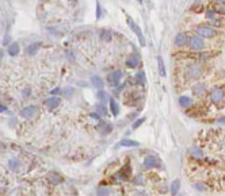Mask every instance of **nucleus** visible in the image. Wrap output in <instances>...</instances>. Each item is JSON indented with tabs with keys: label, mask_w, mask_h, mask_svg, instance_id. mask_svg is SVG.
I'll list each match as a JSON object with an SVG mask.
<instances>
[{
	"label": "nucleus",
	"mask_w": 225,
	"mask_h": 196,
	"mask_svg": "<svg viewBox=\"0 0 225 196\" xmlns=\"http://www.w3.org/2000/svg\"><path fill=\"white\" fill-rule=\"evenodd\" d=\"M194 187H195V189H199V191H203V189H205L203 184H199V183H198V184H195Z\"/></svg>",
	"instance_id": "32"
},
{
	"label": "nucleus",
	"mask_w": 225,
	"mask_h": 196,
	"mask_svg": "<svg viewBox=\"0 0 225 196\" xmlns=\"http://www.w3.org/2000/svg\"><path fill=\"white\" fill-rule=\"evenodd\" d=\"M216 3L220 4V6H225V0H216Z\"/></svg>",
	"instance_id": "35"
},
{
	"label": "nucleus",
	"mask_w": 225,
	"mask_h": 196,
	"mask_svg": "<svg viewBox=\"0 0 225 196\" xmlns=\"http://www.w3.org/2000/svg\"><path fill=\"white\" fill-rule=\"evenodd\" d=\"M224 96H225V92H224V88L222 87H217V88H214L213 91L210 92V101L212 103H214V104H218V103H221L222 99H224Z\"/></svg>",
	"instance_id": "2"
},
{
	"label": "nucleus",
	"mask_w": 225,
	"mask_h": 196,
	"mask_svg": "<svg viewBox=\"0 0 225 196\" xmlns=\"http://www.w3.org/2000/svg\"><path fill=\"white\" fill-rule=\"evenodd\" d=\"M110 195V189L106 187H100L96 189V196H109Z\"/></svg>",
	"instance_id": "21"
},
{
	"label": "nucleus",
	"mask_w": 225,
	"mask_h": 196,
	"mask_svg": "<svg viewBox=\"0 0 225 196\" xmlns=\"http://www.w3.org/2000/svg\"><path fill=\"white\" fill-rule=\"evenodd\" d=\"M193 104V99L189 96H181L179 97V105L183 108H187V107H190V105Z\"/></svg>",
	"instance_id": "11"
},
{
	"label": "nucleus",
	"mask_w": 225,
	"mask_h": 196,
	"mask_svg": "<svg viewBox=\"0 0 225 196\" xmlns=\"http://www.w3.org/2000/svg\"><path fill=\"white\" fill-rule=\"evenodd\" d=\"M195 32H197L199 37H202V38H213V37H216V34H217V31L210 26H198L195 28Z\"/></svg>",
	"instance_id": "1"
},
{
	"label": "nucleus",
	"mask_w": 225,
	"mask_h": 196,
	"mask_svg": "<svg viewBox=\"0 0 225 196\" xmlns=\"http://www.w3.org/2000/svg\"><path fill=\"white\" fill-rule=\"evenodd\" d=\"M35 112H37L35 105H27V107H24L22 111H20V115H22L23 118H33Z\"/></svg>",
	"instance_id": "9"
},
{
	"label": "nucleus",
	"mask_w": 225,
	"mask_h": 196,
	"mask_svg": "<svg viewBox=\"0 0 225 196\" xmlns=\"http://www.w3.org/2000/svg\"><path fill=\"white\" fill-rule=\"evenodd\" d=\"M19 50H20V47H19V45H18V43H11L10 46H8V49H7L8 54H10L11 57L18 56V54H19Z\"/></svg>",
	"instance_id": "13"
},
{
	"label": "nucleus",
	"mask_w": 225,
	"mask_h": 196,
	"mask_svg": "<svg viewBox=\"0 0 225 196\" xmlns=\"http://www.w3.org/2000/svg\"><path fill=\"white\" fill-rule=\"evenodd\" d=\"M98 97H99L100 100H103L105 97H106V92H105V91H102V89H100V91L98 92Z\"/></svg>",
	"instance_id": "30"
},
{
	"label": "nucleus",
	"mask_w": 225,
	"mask_h": 196,
	"mask_svg": "<svg viewBox=\"0 0 225 196\" xmlns=\"http://www.w3.org/2000/svg\"><path fill=\"white\" fill-rule=\"evenodd\" d=\"M193 92L195 93V95H203V93L206 92V89H205V85L203 84H197V85H194L193 87Z\"/></svg>",
	"instance_id": "18"
},
{
	"label": "nucleus",
	"mask_w": 225,
	"mask_h": 196,
	"mask_svg": "<svg viewBox=\"0 0 225 196\" xmlns=\"http://www.w3.org/2000/svg\"><path fill=\"white\" fill-rule=\"evenodd\" d=\"M122 76H124V75H122L121 71H114V72H111V73H109V76H107L109 84L111 85V87H117V85L120 84Z\"/></svg>",
	"instance_id": "5"
},
{
	"label": "nucleus",
	"mask_w": 225,
	"mask_h": 196,
	"mask_svg": "<svg viewBox=\"0 0 225 196\" xmlns=\"http://www.w3.org/2000/svg\"><path fill=\"white\" fill-rule=\"evenodd\" d=\"M190 153L193 154L194 157H198V158L202 157V150L198 149V148H191V149H190Z\"/></svg>",
	"instance_id": "23"
},
{
	"label": "nucleus",
	"mask_w": 225,
	"mask_h": 196,
	"mask_svg": "<svg viewBox=\"0 0 225 196\" xmlns=\"http://www.w3.org/2000/svg\"><path fill=\"white\" fill-rule=\"evenodd\" d=\"M91 83H92L94 87L98 88V89L103 88V80H102V77H99V76H92L91 77Z\"/></svg>",
	"instance_id": "14"
},
{
	"label": "nucleus",
	"mask_w": 225,
	"mask_h": 196,
	"mask_svg": "<svg viewBox=\"0 0 225 196\" xmlns=\"http://www.w3.org/2000/svg\"><path fill=\"white\" fill-rule=\"evenodd\" d=\"M138 3H142V0H138Z\"/></svg>",
	"instance_id": "37"
},
{
	"label": "nucleus",
	"mask_w": 225,
	"mask_h": 196,
	"mask_svg": "<svg viewBox=\"0 0 225 196\" xmlns=\"http://www.w3.org/2000/svg\"><path fill=\"white\" fill-rule=\"evenodd\" d=\"M46 105H48V107L50 108V110L59 107V105H60V97H56V96L49 97V99L46 100Z\"/></svg>",
	"instance_id": "12"
},
{
	"label": "nucleus",
	"mask_w": 225,
	"mask_h": 196,
	"mask_svg": "<svg viewBox=\"0 0 225 196\" xmlns=\"http://www.w3.org/2000/svg\"><path fill=\"white\" fill-rule=\"evenodd\" d=\"M8 166L12 169V170H15V169H18V166H19V161L18 160H10V164H8Z\"/></svg>",
	"instance_id": "26"
},
{
	"label": "nucleus",
	"mask_w": 225,
	"mask_h": 196,
	"mask_svg": "<svg viewBox=\"0 0 225 196\" xmlns=\"http://www.w3.org/2000/svg\"><path fill=\"white\" fill-rule=\"evenodd\" d=\"M157 164H159V160L155 156H146L144 160V168L146 169H152L155 166H157Z\"/></svg>",
	"instance_id": "8"
},
{
	"label": "nucleus",
	"mask_w": 225,
	"mask_h": 196,
	"mask_svg": "<svg viewBox=\"0 0 225 196\" xmlns=\"http://www.w3.org/2000/svg\"><path fill=\"white\" fill-rule=\"evenodd\" d=\"M145 120H146V119H145V118H140V119H137V122H134V123H133V129H134V130H136L137 127H140V126H141L142 123H144V122H145Z\"/></svg>",
	"instance_id": "28"
},
{
	"label": "nucleus",
	"mask_w": 225,
	"mask_h": 196,
	"mask_svg": "<svg viewBox=\"0 0 225 196\" xmlns=\"http://www.w3.org/2000/svg\"><path fill=\"white\" fill-rule=\"evenodd\" d=\"M110 110H111V114L114 116H117L120 114V105L114 99H110Z\"/></svg>",
	"instance_id": "16"
},
{
	"label": "nucleus",
	"mask_w": 225,
	"mask_h": 196,
	"mask_svg": "<svg viewBox=\"0 0 225 196\" xmlns=\"http://www.w3.org/2000/svg\"><path fill=\"white\" fill-rule=\"evenodd\" d=\"M95 108H96V111L99 112V114H103V115H106V107H105V104H102V103H98L96 105H95Z\"/></svg>",
	"instance_id": "25"
},
{
	"label": "nucleus",
	"mask_w": 225,
	"mask_h": 196,
	"mask_svg": "<svg viewBox=\"0 0 225 196\" xmlns=\"http://www.w3.org/2000/svg\"><path fill=\"white\" fill-rule=\"evenodd\" d=\"M218 123H224V125H225V116H224V118H220V119H218Z\"/></svg>",
	"instance_id": "36"
},
{
	"label": "nucleus",
	"mask_w": 225,
	"mask_h": 196,
	"mask_svg": "<svg viewBox=\"0 0 225 196\" xmlns=\"http://www.w3.org/2000/svg\"><path fill=\"white\" fill-rule=\"evenodd\" d=\"M120 145L121 146H130V148H134V146H138L140 144H138L137 141H133V140H122Z\"/></svg>",
	"instance_id": "20"
},
{
	"label": "nucleus",
	"mask_w": 225,
	"mask_h": 196,
	"mask_svg": "<svg viewBox=\"0 0 225 196\" xmlns=\"http://www.w3.org/2000/svg\"><path fill=\"white\" fill-rule=\"evenodd\" d=\"M138 65H140V60H138V57L136 56H130L126 58V66L129 68H137Z\"/></svg>",
	"instance_id": "10"
},
{
	"label": "nucleus",
	"mask_w": 225,
	"mask_h": 196,
	"mask_svg": "<svg viewBox=\"0 0 225 196\" xmlns=\"http://www.w3.org/2000/svg\"><path fill=\"white\" fill-rule=\"evenodd\" d=\"M38 49H39V43H31V45H28V46L26 47V54L27 56H34L37 51H38Z\"/></svg>",
	"instance_id": "15"
},
{
	"label": "nucleus",
	"mask_w": 225,
	"mask_h": 196,
	"mask_svg": "<svg viewBox=\"0 0 225 196\" xmlns=\"http://www.w3.org/2000/svg\"><path fill=\"white\" fill-rule=\"evenodd\" d=\"M102 39H105V41H110L111 39V34H110V31H107V30H103L102 31Z\"/></svg>",
	"instance_id": "27"
},
{
	"label": "nucleus",
	"mask_w": 225,
	"mask_h": 196,
	"mask_svg": "<svg viewBox=\"0 0 225 196\" xmlns=\"http://www.w3.org/2000/svg\"><path fill=\"white\" fill-rule=\"evenodd\" d=\"M187 42H189V38H187V35L185 32H179V34H176V37H175V39H174L175 46H178V47L185 46Z\"/></svg>",
	"instance_id": "7"
},
{
	"label": "nucleus",
	"mask_w": 225,
	"mask_h": 196,
	"mask_svg": "<svg viewBox=\"0 0 225 196\" xmlns=\"http://www.w3.org/2000/svg\"><path fill=\"white\" fill-rule=\"evenodd\" d=\"M60 92H61L60 88H56V89H52V91H50L52 95H56V93H60Z\"/></svg>",
	"instance_id": "34"
},
{
	"label": "nucleus",
	"mask_w": 225,
	"mask_h": 196,
	"mask_svg": "<svg viewBox=\"0 0 225 196\" xmlns=\"http://www.w3.org/2000/svg\"><path fill=\"white\" fill-rule=\"evenodd\" d=\"M100 16H102L100 4H99V2H96V19H100Z\"/></svg>",
	"instance_id": "29"
},
{
	"label": "nucleus",
	"mask_w": 225,
	"mask_h": 196,
	"mask_svg": "<svg viewBox=\"0 0 225 196\" xmlns=\"http://www.w3.org/2000/svg\"><path fill=\"white\" fill-rule=\"evenodd\" d=\"M202 75V68L198 66V65H190L186 69V77L189 79H198Z\"/></svg>",
	"instance_id": "4"
},
{
	"label": "nucleus",
	"mask_w": 225,
	"mask_h": 196,
	"mask_svg": "<svg viewBox=\"0 0 225 196\" xmlns=\"http://www.w3.org/2000/svg\"><path fill=\"white\" fill-rule=\"evenodd\" d=\"M189 46H190V49H193V50H202V49L205 47V42H203L202 37L194 35L189 39Z\"/></svg>",
	"instance_id": "3"
},
{
	"label": "nucleus",
	"mask_w": 225,
	"mask_h": 196,
	"mask_svg": "<svg viewBox=\"0 0 225 196\" xmlns=\"http://www.w3.org/2000/svg\"><path fill=\"white\" fill-rule=\"evenodd\" d=\"M179 188H181V181L179 180H174L172 183H171V194H172L174 196L179 192Z\"/></svg>",
	"instance_id": "19"
},
{
	"label": "nucleus",
	"mask_w": 225,
	"mask_h": 196,
	"mask_svg": "<svg viewBox=\"0 0 225 196\" xmlns=\"http://www.w3.org/2000/svg\"><path fill=\"white\" fill-rule=\"evenodd\" d=\"M50 181L53 183V184H59V183L61 181L60 174H57V173H52V174H50Z\"/></svg>",
	"instance_id": "24"
},
{
	"label": "nucleus",
	"mask_w": 225,
	"mask_h": 196,
	"mask_svg": "<svg viewBox=\"0 0 225 196\" xmlns=\"http://www.w3.org/2000/svg\"><path fill=\"white\" fill-rule=\"evenodd\" d=\"M91 119H95V120H100V118H99V115H98V114H91Z\"/></svg>",
	"instance_id": "33"
},
{
	"label": "nucleus",
	"mask_w": 225,
	"mask_h": 196,
	"mask_svg": "<svg viewBox=\"0 0 225 196\" xmlns=\"http://www.w3.org/2000/svg\"><path fill=\"white\" fill-rule=\"evenodd\" d=\"M128 24L130 26V28H132V30H133V31L137 34L138 39H140V43H141V46H144V45H145V39H144V37H142V31H141V28L138 27L137 24H136V23H134L133 20H132V18H129V16H128Z\"/></svg>",
	"instance_id": "6"
},
{
	"label": "nucleus",
	"mask_w": 225,
	"mask_h": 196,
	"mask_svg": "<svg viewBox=\"0 0 225 196\" xmlns=\"http://www.w3.org/2000/svg\"><path fill=\"white\" fill-rule=\"evenodd\" d=\"M157 64H159V73H160V76L166 77V65H164V61H163L161 56L157 57Z\"/></svg>",
	"instance_id": "17"
},
{
	"label": "nucleus",
	"mask_w": 225,
	"mask_h": 196,
	"mask_svg": "<svg viewBox=\"0 0 225 196\" xmlns=\"http://www.w3.org/2000/svg\"><path fill=\"white\" fill-rule=\"evenodd\" d=\"M134 77H136V83L144 85V83H145V75H144V72H138Z\"/></svg>",
	"instance_id": "22"
},
{
	"label": "nucleus",
	"mask_w": 225,
	"mask_h": 196,
	"mask_svg": "<svg viewBox=\"0 0 225 196\" xmlns=\"http://www.w3.org/2000/svg\"><path fill=\"white\" fill-rule=\"evenodd\" d=\"M30 92H31V89L27 87V88H24V89H23L22 95H23V96H28V95H30Z\"/></svg>",
	"instance_id": "31"
}]
</instances>
